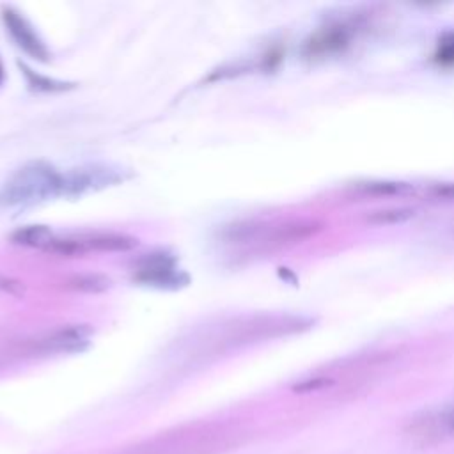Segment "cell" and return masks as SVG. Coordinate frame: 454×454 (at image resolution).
<instances>
[{"label": "cell", "instance_id": "6da1fadb", "mask_svg": "<svg viewBox=\"0 0 454 454\" xmlns=\"http://www.w3.org/2000/svg\"><path fill=\"white\" fill-rule=\"evenodd\" d=\"M60 192V174L41 161L28 163L16 170L0 188V207L23 209L57 197Z\"/></svg>", "mask_w": 454, "mask_h": 454}, {"label": "cell", "instance_id": "7a4b0ae2", "mask_svg": "<svg viewBox=\"0 0 454 454\" xmlns=\"http://www.w3.org/2000/svg\"><path fill=\"white\" fill-rule=\"evenodd\" d=\"M119 181H122V174L117 168L101 167V165L73 168L66 174H60V192H59V195H66V197H76L78 195L80 197L83 193L112 186Z\"/></svg>", "mask_w": 454, "mask_h": 454}, {"label": "cell", "instance_id": "3957f363", "mask_svg": "<svg viewBox=\"0 0 454 454\" xmlns=\"http://www.w3.org/2000/svg\"><path fill=\"white\" fill-rule=\"evenodd\" d=\"M2 20L5 23V28L9 32V35L12 37V41L30 57L37 59V60H48L50 51L46 48V44L41 41V37L37 35V32L34 30V27L14 9L5 7L2 11Z\"/></svg>", "mask_w": 454, "mask_h": 454}, {"label": "cell", "instance_id": "277c9868", "mask_svg": "<svg viewBox=\"0 0 454 454\" xmlns=\"http://www.w3.org/2000/svg\"><path fill=\"white\" fill-rule=\"evenodd\" d=\"M90 328L85 325H69L55 330L46 339H43L41 346L46 351H59V353H71L82 351L89 346Z\"/></svg>", "mask_w": 454, "mask_h": 454}, {"label": "cell", "instance_id": "5b68a950", "mask_svg": "<svg viewBox=\"0 0 454 454\" xmlns=\"http://www.w3.org/2000/svg\"><path fill=\"white\" fill-rule=\"evenodd\" d=\"M55 238L57 236L53 234V231L48 225L32 223V225H25V227L16 229L11 234V243L20 245V247H27V248H43V250H46Z\"/></svg>", "mask_w": 454, "mask_h": 454}, {"label": "cell", "instance_id": "8992f818", "mask_svg": "<svg viewBox=\"0 0 454 454\" xmlns=\"http://www.w3.org/2000/svg\"><path fill=\"white\" fill-rule=\"evenodd\" d=\"M87 252H128L138 245V241L131 236L124 234H90V236H82Z\"/></svg>", "mask_w": 454, "mask_h": 454}, {"label": "cell", "instance_id": "52a82bcc", "mask_svg": "<svg viewBox=\"0 0 454 454\" xmlns=\"http://www.w3.org/2000/svg\"><path fill=\"white\" fill-rule=\"evenodd\" d=\"M135 280L144 286H151L158 289H181L190 282L188 275L177 268H170L156 273H135Z\"/></svg>", "mask_w": 454, "mask_h": 454}, {"label": "cell", "instance_id": "ba28073f", "mask_svg": "<svg viewBox=\"0 0 454 454\" xmlns=\"http://www.w3.org/2000/svg\"><path fill=\"white\" fill-rule=\"evenodd\" d=\"M67 286L80 293H105L112 287V280L101 273H83L74 275L67 280Z\"/></svg>", "mask_w": 454, "mask_h": 454}, {"label": "cell", "instance_id": "9c48e42d", "mask_svg": "<svg viewBox=\"0 0 454 454\" xmlns=\"http://www.w3.org/2000/svg\"><path fill=\"white\" fill-rule=\"evenodd\" d=\"M170 268H177L176 257L163 250L145 254L135 261V273H156V271H163V270H170Z\"/></svg>", "mask_w": 454, "mask_h": 454}, {"label": "cell", "instance_id": "30bf717a", "mask_svg": "<svg viewBox=\"0 0 454 454\" xmlns=\"http://www.w3.org/2000/svg\"><path fill=\"white\" fill-rule=\"evenodd\" d=\"M415 216H417L415 207H387V209L371 213L367 220L376 225H394V223H404Z\"/></svg>", "mask_w": 454, "mask_h": 454}, {"label": "cell", "instance_id": "8fae6325", "mask_svg": "<svg viewBox=\"0 0 454 454\" xmlns=\"http://www.w3.org/2000/svg\"><path fill=\"white\" fill-rule=\"evenodd\" d=\"M262 225L254 223V222H241V223H232L222 231V238L229 243H247L252 241L259 236Z\"/></svg>", "mask_w": 454, "mask_h": 454}, {"label": "cell", "instance_id": "7c38bea8", "mask_svg": "<svg viewBox=\"0 0 454 454\" xmlns=\"http://www.w3.org/2000/svg\"><path fill=\"white\" fill-rule=\"evenodd\" d=\"M21 73L25 74L27 78V83L35 89V90H43V92H59V90H66L69 87H73L71 83H66V82H60V80H53V78H48V76H41L37 73H34L30 67H27L25 64H18Z\"/></svg>", "mask_w": 454, "mask_h": 454}, {"label": "cell", "instance_id": "4fadbf2b", "mask_svg": "<svg viewBox=\"0 0 454 454\" xmlns=\"http://www.w3.org/2000/svg\"><path fill=\"white\" fill-rule=\"evenodd\" d=\"M415 195L429 197L434 200H454V183H433V184H424V186H415Z\"/></svg>", "mask_w": 454, "mask_h": 454}, {"label": "cell", "instance_id": "5bb4252c", "mask_svg": "<svg viewBox=\"0 0 454 454\" xmlns=\"http://www.w3.org/2000/svg\"><path fill=\"white\" fill-rule=\"evenodd\" d=\"M0 293L14 298H21L25 294V284L14 277L0 275Z\"/></svg>", "mask_w": 454, "mask_h": 454}, {"label": "cell", "instance_id": "9a60e30c", "mask_svg": "<svg viewBox=\"0 0 454 454\" xmlns=\"http://www.w3.org/2000/svg\"><path fill=\"white\" fill-rule=\"evenodd\" d=\"M440 59H442V60H449V62H452V60H454V39H452V41H449V43H443V44H442Z\"/></svg>", "mask_w": 454, "mask_h": 454}, {"label": "cell", "instance_id": "2e32d148", "mask_svg": "<svg viewBox=\"0 0 454 454\" xmlns=\"http://www.w3.org/2000/svg\"><path fill=\"white\" fill-rule=\"evenodd\" d=\"M2 80H4V69H2V64H0V83H2Z\"/></svg>", "mask_w": 454, "mask_h": 454}, {"label": "cell", "instance_id": "e0dca14e", "mask_svg": "<svg viewBox=\"0 0 454 454\" xmlns=\"http://www.w3.org/2000/svg\"><path fill=\"white\" fill-rule=\"evenodd\" d=\"M450 429H452V431H454V417H452V419H450Z\"/></svg>", "mask_w": 454, "mask_h": 454}]
</instances>
